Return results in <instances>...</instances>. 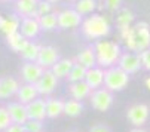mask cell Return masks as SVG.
Listing matches in <instances>:
<instances>
[{"label": "cell", "mask_w": 150, "mask_h": 132, "mask_svg": "<svg viewBox=\"0 0 150 132\" xmlns=\"http://www.w3.org/2000/svg\"><path fill=\"white\" fill-rule=\"evenodd\" d=\"M104 8L110 12H117L122 9V0H104Z\"/></svg>", "instance_id": "obj_34"}, {"label": "cell", "mask_w": 150, "mask_h": 132, "mask_svg": "<svg viewBox=\"0 0 150 132\" xmlns=\"http://www.w3.org/2000/svg\"><path fill=\"white\" fill-rule=\"evenodd\" d=\"M82 33L89 40H98L110 34V24L105 16L100 13H92L82 23Z\"/></svg>", "instance_id": "obj_3"}, {"label": "cell", "mask_w": 150, "mask_h": 132, "mask_svg": "<svg viewBox=\"0 0 150 132\" xmlns=\"http://www.w3.org/2000/svg\"><path fill=\"white\" fill-rule=\"evenodd\" d=\"M135 21V15L132 11L129 9H119L117 15H116V23H117V28H128V27H132V23Z\"/></svg>", "instance_id": "obj_23"}, {"label": "cell", "mask_w": 150, "mask_h": 132, "mask_svg": "<svg viewBox=\"0 0 150 132\" xmlns=\"http://www.w3.org/2000/svg\"><path fill=\"white\" fill-rule=\"evenodd\" d=\"M48 2H51L52 5H57V3H59V2H61V0H48Z\"/></svg>", "instance_id": "obj_40"}, {"label": "cell", "mask_w": 150, "mask_h": 132, "mask_svg": "<svg viewBox=\"0 0 150 132\" xmlns=\"http://www.w3.org/2000/svg\"><path fill=\"white\" fill-rule=\"evenodd\" d=\"M39 91L34 83H24L19 86V89L16 92V97H18V101L23 102V104H28L31 101H34L36 98H39Z\"/></svg>", "instance_id": "obj_17"}, {"label": "cell", "mask_w": 150, "mask_h": 132, "mask_svg": "<svg viewBox=\"0 0 150 132\" xmlns=\"http://www.w3.org/2000/svg\"><path fill=\"white\" fill-rule=\"evenodd\" d=\"M5 132H25V126L19 123H12L9 128L5 129Z\"/></svg>", "instance_id": "obj_37"}, {"label": "cell", "mask_w": 150, "mask_h": 132, "mask_svg": "<svg viewBox=\"0 0 150 132\" xmlns=\"http://www.w3.org/2000/svg\"><path fill=\"white\" fill-rule=\"evenodd\" d=\"M104 76H105V71L103 70V67H92V68H88L86 71V77H85V80H86V83L94 89H98V88H101L104 85Z\"/></svg>", "instance_id": "obj_19"}, {"label": "cell", "mask_w": 150, "mask_h": 132, "mask_svg": "<svg viewBox=\"0 0 150 132\" xmlns=\"http://www.w3.org/2000/svg\"><path fill=\"white\" fill-rule=\"evenodd\" d=\"M150 116V108L147 104H132L126 110V119L132 126L141 128Z\"/></svg>", "instance_id": "obj_6"}, {"label": "cell", "mask_w": 150, "mask_h": 132, "mask_svg": "<svg viewBox=\"0 0 150 132\" xmlns=\"http://www.w3.org/2000/svg\"><path fill=\"white\" fill-rule=\"evenodd\" d=\"M19 15H11L9 18H5L3 21V25H2V30L6 36L9 34H13L16 31H19V27H21V19L18 18Z\"/></svg>", "instance_id": "obj_27"}, {"label": "cell", "mask_w": 150, "mask_h": 132, "mask_svg": "<svg viewBox=\"0 0 150 132\" xmlns=\"http://www.w3.org/2000/svg\"><path fill=\"white\" fill-rule=\"evenodd\" d=\"M6 40H8V45H9V48L13 51V52H21L24 48H25V45L28 43V39H25L23 34H21V31H16V33H13V34H9V36H6Z\"/></svg>", "instance_id": "obj_24"}, {"label": "cell", "mask_w": 150, "mask_h": 132, "mask_svg": "<svg viewBox=\"0 0 150 132\" xmlns=\"http://www.w3.org/2000/svg\"><path fill=\"white\" fill-rule=\"evenodd\" d=\"M82 112H83V105H82V101L79 100L71 98L64 104V114L69 117H77L82 114Z\"/></svg>", "instance_id": "obj_26"}, {"label": "cell", "mask_w": 150, "mask_h": 132, "mask_svg": "<svg viewBox=\"0 0 150 132\" xmlns=\"http://www.w3.org/2000/svg\"><path fill=\"white\" fill-rule=\"evenodd\" d=\"M24 126H25V132H43V123H42V120L28 119Z\"/></svg>", "instance_id": "obj_32"}, {"label": "cell", "mask_w": 150, "mask_h": 132, "mask_svg": "<svg viewBox=\"0 0 150 132\" xmlns=\"http://www.w3.org/2000/svg\"><path fill=\"white\" fill-rule=\"evenodd\" d=\"M91 100V105L94 107V110L97 112H107L110 110V107L113 105V92L109 91L107 88H98V89H94L92 94L89 95Z\"/></svg>", "instance_id": "obj_5"}, {"label": "cell", "mask_w": 150, "mask_h": 132, "mask_svg": "<svg viewBox=\"0 0 150 132\" xmlns=\"http://www.w3.org/2000/svg\"><path fill=\"white\" fill-rule=\"evenodd\" d=\"M19 31L25 39L28 40H33L34 37H37V34L42 31V27H40V23H39V18H23L21 19V27H19Z\"/></svg>", "instance_id": "obj_12"}, {"label": "cell", "mask_w": 150, "mask_h": 132, "mask_svg": "<svg viewBox=\"0 0 150 132\" xmlns=\"http://www.w3.org/2000/svg\"><path fill=\"white\" fill-rule=\"evenodd\" d=\"M129 83V73L122 70L119 65H113V67L105 70L104 76V88H107L112 92H119L123 91Z\"/></svg>", "instance_id": "obj_4"}, {"label": "cell", "mask_w": 150, "mask_h": 132, "mask_svg": "<svg viewBox=\"0 0 150 132\" xmlns=\"http://www.w3.org/2000/svg\"><path fill=\"white\" fill-rule=\"evenodd\" d=\"M52 3L48 2V0H39V5H37V15L42 16V15H46L49 12H52Z\"/></svg>", "instance_id": "obj_33"}, {"label": "cell", "mask_w": 150, "mask_h": 132, "mask_svg": "<svg viewBox=\"0 0 150 132\" xmlns=\"http://www.w3.org/2000/svg\"><path fill=\"white\" fill-rule=\"evenodd\" d=\"M126 48L132 52H143L150 48V27L146 21H140L135 25L119 30Z\"/></svg>", "instance_id": "obj_1"}, {"label": "cell", "mask_w": 150, "mask_h": 132, "mask_svg": "<svg viewBox=\"0 0 150 132\" xmlns=\"http://www.w3.org/2000/svg\"><path fill=\"white\" fill-rule=\"evenodd\" d=\"M59 59V52L54 46H40V52L37 56V64H40L45 70L51 68L52 65Z\"/></svg>", "instance_id": "obj_11"}, {"label": "cell", "mask_w": 150, "mask_h": 132, "mask_svg": "<svg viewBox=\"0 0 150 132\" xmlns=\"http://www.w3.org/2000/svg\"><path fill=\"white\" fill-rule=\"evenodd\" d=\"M27 112H28V119L43 122L45 117H48V114H46V100L36 98L34 101L28 102L27 104Z\"/></svg>", "instance_id": "obj_15"}, {"label": "cell", "mask_w": 150, "mask_h": 132, "mask_svg": "<svg viewBox=\"0 0 150 132\" xmlns=\"http://www.w3.org/2000/svg\"><path fill=\"white\" fill-rule=\"evenodd\" d=\"M117 65H119V67H120L122 70H125L126 73H129V74L137 73V71L143 67V64H141V58H140V54H138V52H132V51L122 54V55H120V58H119Z\"/></svg>", "instance_id": "obj_8"}, {"label": "cell", "mask_w": 150, "mask_h": 132, "mask_svg": "<svg viewBox=\"0 0 150 132\" xmlns=\"http://www.w3.org/2000/svg\"><path fill=\"white\" fill-rule=\"evenodd\" d=\"M37 5H39V0H16L15 3L16 15H19L21 18H28V16L39 18Z\"/></svg>", "instance_id": "obj_14"}, {"label": "cell", "mask_w": 150, "mask_h": 132, "mask_svg": "<svg viewBox=\"0 0 150 132\" xmlns=\"http://www.w3.org/2000/svg\"><path fill=\"white\" fill-rule=\"evenodd\" d=\"M8 112L12 117L13 123H19V125H25V122L28 120V112H27V105L23 102H9L6 105Z\"/></svg>", "instance_id": "obj_13"}, {"label": "cell", "mask_w": 150, "mask_h": 132, "mask_svg": "<svg viewBox=\"0 0 150 132\" xmlns=\"http://www.w3.org/2000/svg\"><path fill=\"white\" fill-rule=\"evenodd\" d=\"M97 2H98V3H100V2H104V0H97Z\"/></svg>", "instance_id": "obj_43"}, {"label": "cell", "mask_w": 150, "mask_h": 132, "mask_svg": "<svg viewBox=\"0 0 150 132\" xmlns=\"http://www.w3.org/2000/svg\"><path fill=\"white\" fill-rule=\"evenodd\" d=\"M19 83L16 79L13 77H2L0 79V100H8L13 95H16L18 89H19Z\"/></svg>", "instance_id": "obj_16"}, {"label": "cell", "mask_w": 150, "mask_h": 132, "mask_svg": "<svg viewBox=\"0 0 150 132\" xmlns=\"http://www.w3.org/2000/svg\"><path fill=\"white\" fill-rule=\"evenodd\" d=\"M39 52H40V46L36 45V43H33L31 40H28L25 48L19 52V55H21V58H23L24 61H37Z\"/></svg>", "instance_id": "obj_29"}, {"label": "cell", "mask_w": 150, "mask_h": 132, "mask_svg": "<svg viewBox=\"0 0 150 132\" xmlns=\"http://www.w3.org/2000/svg\"><path fill=\"white\" fill-rule=\"evenodd\" d=\"M39 23H40L42 31H52L58 27V13L49 12L46 15H42L39 16Z\"/></svg>", "instance_id": "obj_25"}, {"label": "cell", "mask_w": 150, "mask_h": 132, "mask_svg": "<svg viewBox=\"0 0 150 132\" xmlns=\"http://www.w3.org/2000/svg\"><path fill=\"white\" fill-rule=\"evenodd\" d=\"M0 2H2V3H5V2H9V0H0Z\"/></svg>", "instance_id": "obj_42"}, {"label": "cell", "mask_w": 150, "mask_h": 132, "mask_svg": "<svg viewBox=\"0 0 150 132\" xmlns=\"http://www.w3.org/2000/svg\"><path fill=\"white\" fill-rule=\"evenodd\" d=\"M12 117L8 112L6 107H0V131H5L6 128H9L12 125Z\"/></svg>", "instance_id": "obj_31"}, {"label": "cell", "mask_w": 150, "mask_h": 132, "mask_svg": "<svg viewBox=\"0 0 150 132\" xmlns=\"http://www.w3.org/2000/svg\"><path fill=\"white\" fill-rule=\"evenodd\" d=\"M140 58H141V64H143V68L150 71V48H147L146 51L140 52Z\"/></svg>", "instance_id": "obj_35"}, {"label": "cell", "mask_w": 150, "mask_h": 132, "mask_svg": "<svg viewBox=\"0 0 150 132\" xmlns=\"http://www.w3.org/2000/svg\"><path fill=\"white\" fill-rule=\"evenodd\" d=\"M98 2L97 0H77L74 2V9L80 15H91L92 12L97 11Z\"/></svg>", "instance_id": "obj_28"}, {"label": "cell", "mask_w": 150, "mask_h": 132, "mask_svg": "<svg viewBox=\"0 0 150 132\" xmlns=\"http://www.w3.org/2000/svg\"><path fill=\"white\" fill-rule=\"evenodd\" d=\"M86 71H88V68H86V67H83L80 62L76 61L74 65H73V68L70 70V73H69V76H67L66 79H67L70 83L85 80V77H86Z\"/></svg>", "instance_id": "obj_30"}, {"label": "cell", "mask_w": 150, "mask_h": 132, "mask_svg": "<svg viewBox=\"0 0 150 132\" xmlns=\"http://www.w3.org/2000/svg\"><path fill=\"white\" fill-rule=\"evenodd\" d=\"M37 91L40 95H52L54 91L57 89V85H58V77L52 73V70H45V73L42 74V77L34 83Z\"/></svg>", "instance_id": "obj_9"}, {"label": "cell", "mask_w": 150, "mask_h": 132, "mask_svg": "<svg viewBox=\"0 0 150 132\" xmlns=\"http://www.w3.org/2000/svg\"><path fill=\"white\" fill-rule=\"evenodd\" d=\"M64 104L66 101H62L59 98H48L46 100V114L49 119H55L61 114H64Z\"/></svg>", "instance_id": "obj_22"}, {"label": "cell", "mask_w": 150, "mask_h": 132, "mask_svg": "<svg viewBox=\"0 0 150 132\" xmlns=\"http://www.w3.org/2000/svg\"><path fill=\"white\" fill-rule=\"evenodd\" d=\"M129 132H147V131H144V129H141V128H134V129H131Z\"/></svg>", "instance_id": "obj_39"}, {"label": "cell", "mask_w": 150, "mask_h": 132, "mask_svg": "<svg viewBox=\"0 0 150 132\" xmlns=\"http://www.w3.org/2000/svg\"><path fill=\"white\" fill-rule=\"evenodd\" d=\"M74 59H69V58H59L52 67H51V70H52V73L58 77V79H64V77H67L69 76V73H70V70L73 68V65H74Z\"/></svg>", "instance_id": "obj_21"}, {"label": "cell", "mask_w": 150, "mask_h": 132, "mask_svg": "<svg viewBox=\"0 0 150 132\" xmlns=\"http://www.w3.org/2000/svg\"><path fill=\"white\" fill-rule=\"evenodd\" d=\"M82 16L83 15H80L74 8H69V9L58 12V28L71 30V28L82 25V23H83Z\"/></svg>", "instance_id": "obj_7"}, {"label": "cell", "mask_w": 150, "mask_h": 132, "mask_svg": "<svg viewBox=\"0 0 150 132\" xmlns=\"http://www.w3.org/2000/svg\"><path fill=\"white\" fill-rule=\"evenodd\" d=\"M3 21H5V18L0 15V28H2V25H3Z\"/></svg>", "instance_id": "obj_41"}, {"label": "cell", "mask_w": 150, "mask_h": 132, "mask_svg": "<svg viewBox=\"0 0 150 132\" xmlns=\"http://www.w3.org/2000/svg\"><path fill=\"white\" fill-rule=\"evenodd\" d=\"M144 85H146V88H147V89L150 91V76H149V77L144 80Z\"/></svg>", "instance_id": "obj_38"}, {"label": "cell", "mask_w": 150, "mask_h": 132, "mask_svg": "<svg viewBox=\"0 0 150 132\" xmlns=\"http://www.w3.org/2000/svg\"><path fill=\"white\" fill-rule=\"evenodd\" d=\"M69 132H77V131H69Z\"/></svg>", "instance_id": "obj_45"}, {"label": "cell", "mask_w": 150, "mask_h": 132, "mask_svg": "<svg viewBox=\"0 0 150 132\" xmlns=\"http://www.w3.org/2000/svg\"><path fill=\"white\" fill-rule=\"evenodd\" d=\"M89 132H112V128L104 125V123H97V125L91 126Z\"/></svg>", "instance_id": "obj_36"}, {"label": "cell", "mask_w": 150, "mask_h": 132, "mask_svg": "<svg viewBox=\"0 0 150 132\" xmlns=\"http://www.w3.org/2000/svg\"><path fill=\"white\" fill-rule=\"evenodd\" d=\"M76 61L80 62L83 67L86 68H92L95 67L97 64V54H95V46H86L85 49H82L77 56H76Z\"/></svg>", "instance_id": "obj_20"}, {"label": "cell", "mask_w": 150, "mask_h": 132, "mask_svg": "<svg viewBox=\"0 0 150 132\" xmlns=\"http://www.w3.org/2000/svg\"><path fill=\"white\" fill-rule=\"evenodd\" d=\"M69 92H70L71 98L82 101V100L88 98V97L92 94V88L86 83V80H80V82H73V83H70Z\"/></svg>", "instance_id": "obj_18"}, {"label": "cell", "mask_w": 150, "mask_h": 132, "mask_svg": "<svg viewBox=\"0 0 150 132\" xmlns=\"http://www.w3.org/2000/svg\"><path fill=\"white\" fill-rule=\"evenodd\" d=\"M70 2H77V0H70Z\"/></svg>", "instance_id": "obj_44"}, {"label": "cell", "mask_w": 150, "mask_h": 132, "mask_svg": "<svg viewBox=\"0 0 150 132\" xmlns=\"http://www.w3.org/2000/svg\"><path fill=\"white\" fill-rule=\"evenodd\" d=\"M95 54H97V64L103 68H110L119 62L122 55L120 46L110 40H98L95 43Z\"/></svg>", "instance_id": "obj_2"}, {"label": "cell", "mask_w": 150, "mask_h": 132, "mask_svg": "<svg viewBox=\"0 0 150 132\" xmlns=\"http://www.w3.org/2000/svg\"><path fill=\"white\" fill-rule=\"evenodd\" d=\"M43 73L45 68L36 61H25V64H23L21 67V79L25 83H36Z\"/></svg>", "instance_id": "obj_10"}]
</instances>
